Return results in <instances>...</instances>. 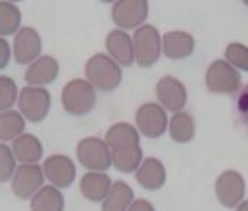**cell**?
<instances>
[{
    "label": "cell",
    "instance_id": "1",
    "mask_svg": "<svg viewBox=\"0 0 248 211\" xmlns=\"http://www.w3.org/2000/svg\"><path fill=\"white\" fill-rule=\"evenodd\" d=\"M107 145L113 150V163L123 172L134 171L141 159L139 135L127 123H117L107 132Z\"/></svg>",
    "mask_w": 248,
    "mask_h": 211
},
{
    "label": "cell",
    "instance_id": "2",
    "mask_svg": "<svg viewBox=\"0 0 248 211\" xmlns=\"http://www.w3.org/2000/svg\"><path fill=\"white\" fill-rule=\"evenodd\" d=\"M85 75L91 85L103 91L114 90L122 81L120 67L104 54H97L88 60L85 65Z\"/></svg>",
    "mask_w": 248,
    "mask_h": 211
},
{
    "label": "cell",
    "instance_id": "3",
    "mask_svg": "<svg viewBox=\"0 0 248 211\" xmlns=\"http://www.w3.org/2000/svg\"><path fill=\"white\" fill-rule=\"evenodd\" d=\"M95 104L94 87L84 80H72L62 90V106L63 109L74 114L82 116L93 110Z\"/></svg>",
    "mask_w": 248,
    "mask_h": 211
},
{
    "label": "cell",
    "instance_id": "4",
    "mask_svg": "<svg viewBox=\"0 0 248 211\" xmlns=\"http://www.w3.org/2000/svg\"><path fill=\"white\" fill-rule=\"evenodd\" d=\"M17 106L23 117L32 123H39L48 116L51 107L49 91L35 85L25 87L17 96Z\"/></svg>",
    "mask_w": 248,
    "mask_h": 211
},
{
    "label": "cell",
    "instance_id": "5",
    "mask_svg": "<svg viewBox=\"0 0 248 211\" xmlns=\"http://www.w3.org/2000/svg\"><path fill=\"white\" fill-rule=\"evenodd\" d=\"M134 60L140 67L153 65L160 57V36L152 25L140 26L133 35Z\"/></svg>",
    "mask_w": 248,
    "mask_h": 211
},
{
    "label": "cell",
    "instance_id": "6",
    "mask_svg": "<svg viewBox=\"0 0 248 211\" xmlns=\"http://www.w3.org/2000/svg\"><path fill=\"white\" fill-rule=\"evenodd\" d=\"M206 85L215 94H235L241 85V75L230 63L218 60L206 71Z\"/></svg>",
    "mask_w": 248,
    "mask_h": 211
},
{
    "label": "cell",
    "instance_id": "7",
    "mask_svg": "<svg viewBox=\"0 0 248 211\" xmlns=\"http://www.w3.org/2000/svg\"><path fill=\"white\" fill-rule=\"evenodd\" d=\"M44 185V171L36 163L20 165L13 175L12 190L20 200H28L35 195Z\"/></svg>",
    "mask_w": 248,
    "mask_h": 211
},
{
    "label": "cell",
    "instance_id": "8",
    "mask_svg": "<svg viewBox=\"0 0 248 211\" xmlns=\"http://www.w3.org/2000/svg\"><path fill=\"white\" fill-rule=\"evenodd\" d=\"M77 156L82 166L88 169L103 171L110 168L111 155L107 145L97 138H87L78 143Z\"/></svg>",
    "mask_w": 248,
    "mask_h": 211
},
{
    "label": "cell",
    "instance_id": "9",
    "mask_svg": "<svg viewBox=\"0 0 248 211\" xmlns=\"http://www.w3.org/2000/svg\"><path fill=\"white\" fill-rule=\"evenodd\" d=\"M215 193L224 207L234 209L240 204L246 194L244 178L237 171H225L215 184Z\"/></svg>",
    "mask_w": 248,
    "mask_h": 211
},
{
    "label": "cell",
    "instance_id": "10",
    "mask_svg": "<svg viewBox=\"0 0 248 211\" xmlns=\"http://www.w3.org/2000/svg\"><path fill=\"white\" fill-rule=\"evenodd\" d=\"M147 13V0H119L113 7L111 16L117 26L133 29L146 20Z\"/></svg>",
    "mask_w": 248,
    "mask_h": 211
},
{
    "label": "cell",
    "instance_id": "11",
    "mask_svg": "<svg viewBox=\"0 0 248 211\" xmlns=\"http://www.w3.org/2000/svg\"><path fill=\"white\" fill-rule=\"evenodd\" d=\"M42 51V41L39 33L33 28H22L16 36L13 44L15 60L17 64H32Z\"/></svg>",
    "mask_w": 248,
    "mask_h": 211
},
{
    "label": "cell",
    "instance_id": "12",
    "mask_svg": "<svg viewBox=\"0 0 248 211\" xmlns=\"http://www.w3.org/2000/svg\"><path fill=\"white\" fill-rule=\"evenodd\" d=\"M139 129L149 138H159L163 135L168 126V116L165 110L155 103L144 104L137 112Z\"/></svg>",
    "mask_w": 248,
    "mask_h": 211
},
{
    "label": "cell",
    "instance_id": "13",
    "mask_svg": "<svg viewBox=\"0 0 248 211\" xmlns=\"http://www.w3.org/2000/svg\"><path fill=\"white\" fill-rule=\"evenodd\" d=\"M156 94L162 106H165L170 112H179L185 106V85L175 77L166 75L160 78L156 85Z\"/></svg>",
    "mask_w": 248,
    "mask_h": 211
},
{
    "label": "cell",
    "instance_id": "14",
    "mask_svg": "<svg viewBox=\"0 0 248 211\" xmlns=\"http://www.w3.org/2000/svg\"><path fill=\"white\" fill-rule=\"evenodd\" d=\"M44 172L52 185L68 188L75 179V166L72 161L63 155H52L44 163Z\"/></svg>",
    "mask_w": 248,
    "mask_h": 211
},
{
    "label": "cell",
    "instance_id": "15",
    "mask_svg": "<svg viewBox=\"0 0 248 211\" xmlns=\"http://www.w3.org/2000/svg\"><path fill=\"white\" fill-rule=\"evenodd\" d=\"M60 74V64L55 58L49 55L39 57L35 60L25 72V80L28 84L39 87L54 82Z\"/></svg>",
    "mask_w": 248,
    "mask_h": 211
},
{
    "label": "cell",
    "instance_id": "16",
    "mask_svg": "<svg viewBox=\"0 0 248 211\" xmlns=\"http://www.w3.org/2000/svg\"><path fill=\"white\" fill-rule=\"evenodd\" d=\"M193 48L195 39L187 32L173 31L163 36V51L170 60H184L193 52Z\"/></svg>",
    "mask_w": 248,
    "mask_h": 211
},
{
    "label": "cell",
    "instance_id": "17",
    "mask_svg": "<svg viewBox=\"0 0 248 211\" xmlns=\"http://www.w3.org/2000/svg\"><path fill=\"white\" fill-rule=\"evenodd\" d=\"M110 55L124 67H128L134 61L133 39L123 31H113L108 33L106 41Z\"/></svg>",
    "mask_w": 248,
    "mask_h": 211
},
{
    "label": "cell",
    "instance_id": "18",
    "mask_svg": "<svg viewBox=\"0 0 248 211\" xmlns=\"http://www.w3.org/2000/svg\"><path fill=\"white\" fill-rule=\"evenodd\" d=\"M42 145L33 135H20L13 141V155L22 163H36L42 158Z\"/></svg>",
    "mask_w": 248,
    "mask_h": 211
},
{
    "label": "cell",
    "instance_id": "19",
    "mask_svg": "<svg viewBox=\"0 0 248 211\" xmlns=\"http://www.w3.org/2000/svg\"><path fill=\"white\" fill-rule=\"evenodd\" d=\"M137 181L146 190H159L166 179V171L160 161L149 158L143 162L141 168L136 174Z\"/></svg>",
    "mask_w": 248,
    "mask_h": 211
},
{
    "label": "cell",
    "instance_id": "20",
    "mask_svg": "<svg viewBox=\"0 0 248 211\" xmlns=\"http://www.w3.org/2000/svg\"><path fill=\"white\" fill-rule=\"evenodd\" d=\"M110 178L106 174H87L81 179V193L90 201H101L110 193Z\"/></svg>",
    "mask_w": 248,
    "mask_h": 211
},
{
    "label": "cell",
    "instance_id": "21",
    "mask_svg": "<svg viewBox=\"0 0 248 211\" xmlns=\"http://www.w3.org/2000/svg\"><path fill=\"white\" fill-rule=\"evenodd\" d=\"M32 211H63V197L57 187H42L32 198Z\"/></svg>",
    "mask_w": 248,
    "mask_h": 211
},
{
    "label": "cell",
    "instance_id": "22",
    "mask_svg": "<svg viewBox=\"0 0 248 211\" xmlns=\"http://www.w3.org/2000/svg\"><path fill=\"white\" fill-rule=\"evenodd\" d=\"M170 136L178 143H187L195 136V122L190 114L176 112L170 120Z\"/></svg>",
    "mask_w": 248,
    "mask_h": 211
},
{
    "label": "cell",
    "instance_id": "23",
    "mask_svg": "<svg viewBox=\"0 0 248 211\" xmlns=\"http://www.w3.org/2000/svg\"><path fill=\"white\" fill-rule=\"evenodd\" d=\"M25 129V120L20 113L6 110L0 113V141H15L22 135Z\"/></svg>",
    "mask_w": 248,
    "mask_h": 211
},
{
    "label": "cell",
    "instance_id": "24",
    "mask_svg": "<svg viewBox=\"0 0 248 211\" xmlns=\"http://www.w3.org/2000/svg\"><path fill=\"white\" fill-rule=\"evenodd\" d=\"M106 198L107 200L104 203L103 211H125L128 204L131 203L133 191L127 184L119 181L113 185Z\"/></svg>",
    "mask_w": 248,
    "mask_h": 211
},
{
    "label": "cell",
    "instance_id": "25",
    "mask_svg": "<svg viewBox=\"0 0 248 211\" xmlns=\"http://www.w3.org/2000/svg\"><path fill=\"white\" fill-rule=\"evenodd\" d=\"M22 22L20 10L10 1H0V36L17 32Z\"/></svg>",
    "mask_w": 248,
    "mask_h": 211
},
{
    "label": "cell",
    "instance_id": "26",
    "mask_svg": "<svg viewBox=\"0 0 248 211\" xmlns=\"http://www.w3.org/2000/svg\"><path fill=\"white\" fill-rule=\"evenodd\" d=\"M17 100L16 82L6 75H0V112L9 110Z\"/></svg>",
    "mask_w": 248,
    "mask_h": 211
},
{
    "label": "cell",
    "instance_id": "27",
    "mask_svg": "<svg viewBox=\"0 0 248 211\" xmlns=\"http://www.w3.org/2000/svg\"><path fill=\"white\" fill-rule=\"evenodd\" d=\"M16 171V159L13 155V150L4 145L0 143V182H7Z\"/></svg>",
    "mask_w": 248,
    "mask_h": 211
},
{
    "label": "cell",
    "instance_id": "28",
    "mask_svg": "<svg viewBox=\"0 0 248 211\" xmlns=\"http://www.w3.org/2000/svg\"><path fill=\"white\" fill-rule=\"evenodd\" d=\"M225 58L227 63L232 64L234 67H238L240 70L248 71V48L243 44H230L225 49Z\"/></svg>",
    "mask_w": 248,
    "mask_h": 211
},
{
    "label": "cell",
    "instance_id": "29",
    "mask_svg": "<svg viewBox=\"0 0 248 211\" xmlns=\"http://www.w3.org/2000/svg\"><path fill=\"white\" fill-rule=\"evenodd\" d=\"M235 110H237V117L240 120V125L248 132V84L238 94Z\"/></svg>",
    "mask_w": 248,
    "mask_h": 211
},
{
    "label": "cell",
    "instance_id": "30",
    "mask_svg": "<svg viewBox=\"0 0 248 211\" xmlns=\"http://www.w3.org/2000/svg\"><path fill=\"white\" fill-rule=\"evenodd\" d=\"M10 60V45L9 42L0 36V70L6 68Z\"/></svg>",
    "mask_w": 248,
    "mask_h": 211
},
{
    "label": "cell",
    "instance_id": "31",
    "mask_svg": "<svg viewBox=\"0 0 248 211\" xmlns=\"http://www.w3.org/2000/svg\"><path fill=\"white\" fill-rule=\"evenodd\" d=\"M128 211H155V209L150 203H147L144 200H139L128 209Z\"/></svg>",
    "mask_w": 248,
    "mask_h": 211
},
{
    "label": "cell",
    "instance_id": "32",
    "mask_svg": "<svg viewBox=\"0 0 248 211\" xmlns=\"http://www.w3.org/2000/svg\"><path fill=\"white\" fill-rule=\"evenodd\" d=\"M235 211H248V201H244V203H241L238 207H237V210Z\"/></svg>",
    "mask_w": 248,
    "mask_h": 211
},
{
    "label": "cell",
    "instance_id": "33",
    "mask_svg": "<svg viewBox=\"0 0 248 211\" xmlns=\"http://www.w3.org/2000/svg\"><path fill=\"white\" fill-rule=\"evenodd\" d=\"M101 1H104V3H111V1H116V0H101Z\"/></svg>",
    "mask_w": 248,
    "mask_h": 211
},
{
    "label": "cell",
    "instance_id": "34",
    "mask_svg": "<svg viewBox=\"0 0 248 211\" xmlns=\"http://www.w3.org/2000/svg\"><path fill=\"white\" fill-rule=\"evenodd\" d=\"M9 1H22V0H9Z\"/></svg>",
    "mask_w": 248,
    "mask_h": 211
},
{
    "label": "cell",
    "instance_id": "35",
    "mask_svg": "<svg viewBox=\"0 0 248 211\" xmlns=\"http://www.w3.org/2000/svg\"><path fill=\"white\" fill-rule=\"evenodd\" d=\"M243 1H244V3H246V4L248 6V0H243Z\"/></svg>",
    "mask_w": 248,
    "mask_h": 211
}]
</instances>
